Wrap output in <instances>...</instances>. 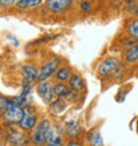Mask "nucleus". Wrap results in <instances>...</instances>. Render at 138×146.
I'll return each mask as SVG.
<instances>
[{
    "instance_id": "14",
    "label": "nucleus",
    "mask_w": 138,
    "mask_h": 146,
    "mask_svg": "<svg viewBox=\"0 0 138 146\" xmlns=\"http://www.w3.org/2000/svg\"><path fill=\"white\" fill-rule=\"evenodd\" d=\"M123 57H125V61L129 64L138 61V44H133L130 48H127Z\"/></svg>"
},
{
    "instance_id": "24",
    "label": "nucleus",
    "mask_w": 138,
    "mask_h": 146,
    "mask_svg": "<svg viewBox=\"0 0 138 146\" xmlns=\"http://www.w3.org/2000/svg\"><path fill=\"white\" fill-rule=\"evenodd\" d=\"M16 0H0V3H1V5L3 7H5V5H11V4H13Z\"/></svg>"
},
{
    "instance_id": "9",
    "label": "nucleus",
    "mask_w": 138,
    "mask_h": 146,
    "mask_svg": "<svg viewBox=\"0 0 138 146\" xmlns=\"http://www.w3.org/2000/svg\"><path fill=\"white\" fill-rule=\"evenodd\" d=\"M37 93L45 104H48V102L52 101L53 92H52V88H50L49 82H46V81H40L37 84Z\"/></svg>"
},
{
    "instance_id": "7",
    "label": "nucleus",
    "mask_w": 138,
    "mask_h": 146,
    "mask_svg": "<svg viewBox=\"0 0 138 146\" xmlns=\"http://www.w3.org/2000/svg\"><path fill=\"white\" fill-rule=\"evenodd\" d=\"M45 4L52 12H64L70 7L72 0H45Z\"/></svg>"
},
{
    "instance_id": "21",
    "label": "nucleus",
    "mask_w": 138,
    "mask_h": 146,
    "mask_svg": "<svg viewBox=\"0 0 138 146\" xmlns=\"http://www.w3.org/2000/svg\"><path fill=\"white\" fill-rule=\"evenodd\" d=\"M90 7H92V5H90V3H89V1H86V0H85V1H82V3H81V5H80L81 11H84V12H88L89 9H90Z\"/></svg>"
},
{
    "instance_id": "17",
    "label": "nucleus",
    "mask_w": 138,
    "mask_h": 146,
    "mask_svg": "<svg viewBox=\"0 0 138 146\" xmlns=\"http://www.w3.org/2000/svg\"><path fill=\"white\" fill-rule=\"evenodd\" d=\"M56 78L58 81H66L70 78V69L69 68H65V66H62V68H58V70L56 72Z\"/></svg>"
},
{
    "instance_id": "12",
    "label": "nucleus",
    "mask_w": 138,
    "mask_h": 146,
    "mask_svg": "<svg viewBox=\"0 0 138 146\" xmlns=\"http://www.w3.org/2000/svg\"><path fill=\"white\" fill-rule=\"evenodd\" d=\"M88 142H89V146H104L102 135L98 131V129H93V130L89 131Z\"/></svg>"
},
{
    "instance_id": "16",
    "label": "nucleus",
    "mask_w": 138,
    "mask_h": 146,
    "mask_svg": "<svg viewBox=\"0 0 138 146\" xmlns=\"http://www.w3.org/2000/svg\"><path fill=\"white\" fill-rule=\"evenodd\" d=\"M65 108H66V102L62 100V98H57L56 101H53V102L50 104V110L53 111V113H56V114L61 113Z\"/></svg>"
},
{
    "instance_id": "11",
    "label": "nucleus",
    "mask_w": 138,
    "mask_h": 146,
    "mask_svg": "<svg viewBox=\"0 0 138 146\" xmlns=\"http://www.w3.org/2000/svg\"><path fill=\"white\" fill-rule=\"evenodd\" d=\"M46 146H62V138L56 129L50 127L46 135Z\"/></svg>"
},
{
    "instance_id": "23",
    "label": "nucleus",
    "mask_w": 138,
    "mask_h": 146,
    "mask_svg": "<svg viewBox=\"0 0 138 146\" xmlns=\"http://www.w3.org/2000/svg\"><path fill=\"white\" fill-rule=\"evenodd\" d=\"M131 7H134L135 9L138 8L137 5H135V0H127V1H126V8L129 9V11L131 9Z\"/></svg>"
},
{
    "instance_id": "22",
    "label": "nucleus",
    "mask_w": 138,
    "mask_h": 146,
    "mask_svg": "<svg viewBox=\"0 0 138 146\" xmlns=\"http://www.w3.org/2000/svg\"><path fill=\"white\" fill-rule=\"evenodd\" d=\"M29 92H31V84H29V85H24L23 92H21V96H23V97H27L28 94H29Z\"/></svg>"
},
{
    "instance_id": "26",
    "label": "nucleus",
    "mask_w": 138,
    "mask_h": 146,
    "mask_svg": "<svg viewBox=\"0 0 138 146\" xmlns=\"http://www.w3.org/2000/svg\"><path fill=\"white\" fill-rule=\"evenodd\" d=\"M40 3H41V0H32L31 7H36V5H38Z\"/></svg>"
},
{
    "instance_id": "2",
    "label": "nucleus",
    "mask_w": 138,
    "mask_h": 146,
    "mask_svg": "<svg viewBox=\"0 0 138 146\" xmlns=\"http://www.w3.org/2000/svg\"><path fill=\"white\" fill-rule=\"evenodd\" d=\"M49 130H50V122L48 119H41L37 126L32 130L31 135H29L31 142L36 146H41L44 143H46V135H48Z\"/></svg>"
},
{
    "instance_id": "3",
    "label": "nucleus",
    "mask_w": 138,
    "mask_h": 146,
    "mask_svg": "<svg viewBox=\"0 0 138 146\" xmlns=\"http://www.w3.org/2000/svg\"><path fill=\"white\" fill-rule=\"evenodd\" d=\"M58 65H60V58L53 57L48 60L45 64H42V66L38 69L37 73V80L38 81H46L52 74H56L58 70Z\"/></svg>"
},
{
    "instance_id": "4",
    "label": "nucleus",
    "mask_w": 138,
    "mask_h": 146,
    "mask_svg": "<svg viewBox=\"0 0 138 146\" xmlns=\"http://www.w3.org/2000/svg\"><path fill=\"white\" fill-rule=\"evenodd\" d=\"M118 65H119V61L115 57H107L98 64V66H97V73H98V76H101V77H106V76H109V74H113L114 70L118 68Z\"/></svg>"
},
{
    "instance_id": "19",
    "label": "nucleus",
    "mask_w": 138,
    "mask_h": 146,
    "mask_svg": "<svg viewBox=\"0 0 138 146\" xmlns=\"http://www.w3.org/2000/svg\"><path fill=\"white\" fill-rule=\"evenodd\" d=\"M12 101H13V104H16L17 106H24V105L27 104V97H23L21 94H20V96L13 97Z\"/></svg>"
},
{
    "instance_id": "15",
    "label": "nucleus",
    "mask_w": 138,
    "mask_h": 146,
    "mask_svg": "<svg viewBox=\"0 0 138 146\" xmlns=\"http://www.w3.org/2000/svg\"><path fill=\"white\" fill-rule=\"evenodd\" d=\"M82 86H84V81H82V78L78 74L70 76V78H69V88L72 89V90L80 92L81 89H82Z\"/></svg>"
},
{
    "instance_id": "27",
    "label": "nucleus",
    "mask_w": 138,
    "mask_h": 146,
    "mask_svg": "<svg viewBox=\"0 0 138 146\" xmlns=\"http://www.w3.org/2000/svg\"><path fill=\"white\" fill-rule=\"evenodd\" d=\"M135 16H137V17H138V8H137V9H135Z\"/></svg>"
},
{
    "instance_id": "6",
    "label": "nucleus",
    "mask_w": 138,
    "mask_h": 146,
    "mask_svg": "<svg viewBox=\"0 0 138 146\" xmlns=\"http://www.w3.org/2000/svg\"><path fill=\"white\" fill-rule=\"evenodd\" d=\"M7 139L12 146H25L28 143L27 137L16 129H9L7 133Z\"/></svg>"
},
{
    "instance_id": "8",
    "label": "nucleus",
    "mask_w": 138,
    "mask_h": 146,
    "mask_svg": "<svg viewBox=\"0 0 138 146\" xmlns=\"http://www.w3.org/2000/svg\"><path fill=\"white\" fill-rule=\"evenodd\" d=\"M21 73H23V82L24 85H29L37 80L38 70L33 65H23L21 66Z\"/></svg>"
},
{
    "instance_id": "20",
    "label": "nucleus",
    "mask_w": 138,
    "mask_h": 146,
    "mask_svg": "<svg viewBox=\"0 0 138 146\" xmlns=\"http://www.w3.org/2000/svg\"><path fill=\"white\" fill-rule=\"evenodd\" d=\"M31 3H32V0H17L16 5L20 9H25V8H31Z\"/></svg>"
},
{
    "instance_id": "18",
    "label": "nucleus",
    "mask_w": 138,
    "mask_h": 146,
    "mask_svg": "<svg viewBox=\"0 0 138 146\" xmlns=\"http://www.w3.org/2000/svg\"><path fill=\"white\" fill-rule=\"evenodd\" d=\"M127 32L129 35L133 37H138V20H133L129 25H127Z\"/></svg>"
},
{
    "instance_id": "1",
    "label": "nucleus",
    "mask_w": 138,
    "mask_h": 146,
    "mask_svg": "<svg viewBox=\"0 0 138 146\" xmlns=\"http://www.w3.org/2000/svg\"><path fill=\"white\" fill-rule=\"evenodd\" d=\"M0 101H1V105H0L1 106V117L8 122H20L24 114L23 108L17 106L16 104H13L12 100H8L4 96L0 97Z\"/></svg>"
},
{
    "instance_id": "5",
    "label": "nucleus",
    "mask_w": 138,
    "mask_h": 146,
    "mask_svg": "<svg viewBox=\"0 0 138 146\" xmlns=\"http://www.w3.org/2000/svg\"><path fill=\"white\" fill-rule=\"evenodd\" d=\"M24 110V114H23V118L21 121L19 122V126L21 130H32L36 127V122H37V117L34 115V113L29 109H23Z\"/></svg>"
},
{
    "instance_id": "25",
    "label": "nucleus",
    "mask_w": 138,
    "mask_h": 146,
    "mask_svg": "<svg viewBox=\"0 0 138 146\" xmlns=\"http://www.w3.org/2000/svg\"><path fill=\"white\" fill-rule=\"evenodd\" d=\"M66 146H81V143L78 142V141H76V139H70V141L66 143Z\"/></svg>"
},
{
    "instance_id": "28",
    "label": "nucleus",
    "mask_w": 138,
    "mask_h": 146,
    "mask_svg": "<svg viewBox=\"0 0 138 146\" xmlns=\"http://www.w3.org/2000/svg\"><path fill=\"white\" fill-rule=\"evenodd\" d=\"M111 1H118V0H111Z\"/></svg>"
},
{
    "instance_id": "13",
    "label": "nucleus",
    "mask_w": 138,
    "mask_h": 146,
    "mask_svg": "<svg viewBox=\"0 0 138 146\" xmlns=\"http://www.w3.org/2000/svg\"><path fill=\"white\" fill-rule=\"evenodd\" d=\"M65 133L68 134V137L76 138V137H78V134L81 133V126L76 122V121L66 122L65 123Z\"/></svg>"
},
{
    "instance_id": "10",
    "label": "nucleus",
    "mask_w": 138,
    "mask_h": 146,
    "mask_svg": "<svg viewBox=\"0 0 138 146\" xmlns=\"http://www.w3.org/2000/svg\"><path fill=\"white\" fill-rule=\"evenodd\" d=\"M52 92L53 96H56L57 98H62V97H73V90L69 89V86H66L65 84H56L52 86Z\"/></svg>"
}]
</instances>
